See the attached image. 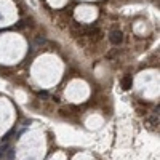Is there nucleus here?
I'll return each instance as SVG.
<instances>
[{
	"label": "nucleus",
	"mask_w": 160,
	"mask_h": 160,
	"mask_svg": "<svg viewBox=\"0 0 160 160\" xmlns=\"http://www.w3.org/2000/svg\"><path fill=\"white\" fill-rule=\"evenodd\" d=\"M109 40H110V43H112V45H120L123 42V34L120 31H112L109 34Z\"/></svg>",
	"instance_id": "1"
},
{
	"label": "nucleus",
	"mask_w": 160,
	"mask_h": 160,
	"mask_svg": "<svg viewBox=\"0 0 160 160\" xmlns=\"http://www.w3.org/2000/svg\"><path fill=\"white\" fill-rule=\"evenodd\" d=\"M120 83H122V88H123V90H130L131 85H133V79H131L130 75H125Z\"/></svg>",
	"instance_id": "2"
},
{
	"label": "nucleus",
	"mask_w": 160,
	"mask_h": 160,
	"mask_svg": "<svg viewBox=\"0 0 160 160\" xmlns=\"http://www.w3.org/2000/svg\"><path fill=\"white\" fill-rule=\"evenodd\" d=\"M0 18H2V15H0Z\"/></svg>",
	"instance_id": "5"
},
{
	"label": "nucleus",
	"mask_w": 160,
	"mask_h": 160,
	"mask_svg": "<svg viewBox=\"0 0 160 160\" xmlns=\"http://www.w3.org/2000/svg\"><path fill=\"white\" fill-rule=\"evenodd\" d=\"M39 96H40V98H48V93H47V91H40Z\"/></svg>",
	"instance_id": "4"
},
{
	"label": "nucleus",
	"mask_w": 160,
	"mask_h": 160,
	"mask_svg": "<svg viewBox=\"0 0 160 160\" xmlns=\"http://www.w3.org/2000/svg\"><path fill=\"white\" fill-rule=\"evenodd\" d=\"M6 147H8V146L6 144H3V146H0V158L3 157V154H5V151H6Z\"/></svg>",
	"instance_id": "3"
}]
</instances>
